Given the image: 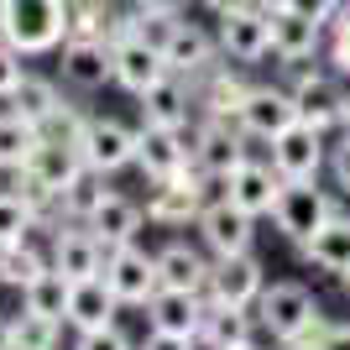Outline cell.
I'll use <instances>...</instances> for the list:
<instances>
[{"instance_id":"cb8c5ba5","label":"cell","mask_w":350,"mask_h":350,"mask_svg":"<svg viewBox=\"0 0 350 350\" xmlns=\"http://www.w3.org/2000/svg\"><path fill=\"white\" fill-rule=\"evenodd\" d=\"M256 314L241 304H215L209 298L204 308V329H199V345L204 350H235V345H246V340H256Z\"/></svg>"},{"instance_id":"5b68a950","label":"cell","mask_w":350,"mask_h":350,"mask_svg":"<svg viewBox=\"0 0 350 350\" xmlns=\"http://www.w3.org/2000/svg\"><path fill=\"white\" fill-rule=\"evenodd\" d=\"M219 21V53L230 63H262L267 53H272V16L256 5V0H241V5H230L225 16H215Z\"/></svg>"},{"instance_id":"f907efd6","label":"cell","mask_w":350,"mask_h":350,"mask_svg":"<svg viewBox=\"0 0 350 350\" xmlns=\"http://www.w3.org/2000/svg\"><path fill=\"white\" fill-rule=\"evenodd\" d=\"M262 11H282V5H293V0H256Z\"/></svg>"},{"instance_id":"ee69618b","label":"cell","mask_w":350,"mask_h":350,"mask_svg":"<svg viewBox=\"0 0 350 350\" xmlns=\"http://www.w3.org/2000/svg\"><path fill=\"white\" fill-rule=\"evenodd\" d=\"M142 16H183L189 11V0H131Z\"/></svg>"},{"instance_id":"8992f818","label":"cell","mask_w":350,"mask_h":350,"mask_svg":"<svg viewBox=\"0 0 350 350\" xmlns=\"http://www.w3.org/2000/svg\"><path fill=\"white\" fill-rule=\"evenodd\" d=\"M329 215H335V204H329V193H324L314 178H298V183L282 178V193H278V204H272V219H278V230L288 235V241L304 246Z\"/></svg>"},{"instance_id":"e0dca14e","label":"cell","mask_w":350,"mask_h":350,"mask_svg":"<svg viewBox=\"0 0 350 350\" xmlns=\"http://www.w3.org/2000/svg\"><path fill=\"white\" fill-rule=\"evenodd\" d=\"M267 16H272V58H282V63H308V58L324 47V37H329V27H324V21H314V16H304V11H293V5L267 11Z\"/></svg>"},{"instance_id":"f35d334b","label":"cell","mask_w":350,"mask_h":350,"mask_svg":"<svg viewBox=\"0 0 350 350\" xmlns=\"http://www.w3.org/2000/svg\"><path fill=\"white\" fill-rule=\"evenodd\" d=\"M324 47H329V63H335L340 73H350V0L335 11V21H329V37H324Z\"/></svg>"},{"instance_id":"f1b7e54d","label":"cell","mask_w":350,"mask_h":350,"mask_svg":"<svg viewBox=\"0 0 350 350\" xmlns=\"http://www.w3.org/2000/svg\"><path fill=\"white\" fill-rule=\"evenodd\" d=\"M157 272H162V288H189V293L209 288V262L193 246H183V241L157 251Z\"/></svg>"},{"instance_id":"bcb514c9","label":"cell","mask_w":350,"mask_h":350,"mask_svg":"<svg viewBox=\"0 0 350 350\" xmlns=\"http://www.w3.org/2000/svg\"><path fill=\"white\" fill-rule=\"evenodd\" d=\"M319 345L324 350H350V324H329V329L319 335Z\"/></svg>"},{"instance_id":"ac0fdd59","label":"cell","mask_w":350,"mask_h":350,"mask_svg":"<svg viewBox=\"0 0 350 350\" xmlns=\"http://www.w3.org/2000/svg\"><path fill=\"white\" fill-rule=\"evenodd\" d=\"M204 308H209L204 293L157 288V293H152V304H146V324H152V329H167V335L199 340V329H204Z\"/></svg>"},{"instance_id":"484cf974","label":"cell","mask_w":350,"mask_h":350,"mask_svg":"<svg viewBox=\"0 0 350 350\" xmlns=\"http://www.w3.org/2000/svg\"><path fill=\"white\" fill-rule=\"evenodd\" d=\"M304 256L319 272H335V278H345L350 272V215H329L319 225V230L304 241Z\"/></svg>"},{"instance_id":"52a82bcc","label":"cell","mask_w":350,"mask_h":350,"mask_svg":"<svg viewBox=\"0 0 350 350\" xmlns=\"http://www.w3.org/2000/svg\"><path fill=\"white\" fill-rule=\"evenodd\" d=\"M105 282H110V293H116L120 304L146 308V304H152V293L162 288L157 256H152V251H142L136 241H131V246H116L110 256H105Z\"/></svg>"},{"instance_id":"d6a6232c","label":"cell","mask_w":350,"mask_h":350,"mask_svg":"<svg viewBox=\"0 0 350 350\" xmlns=\"http://www.w3.org/2000/svg\"><path fill=\"white\" fill-rule=\"evenodd\" d=\"M47 267H53V262H47L31 241H21V246H0V282H5V288H21V293H27Z\"/></svg>"},{"instance_id":"ba28073f","label":"cell","mask_w":350,"mask_h":350,"mask_svg":"<svg viewBox=\"0 0 350 350\" xmlns=\"http://www.w3.org/2000/svg\"><path fill=\"white\" fill-rule=\"evenodd\" d=\"M79 157L94 173H120V167L136 162V131L110 116H89L84 131H79Z\"/></svg>"},{"instance_id":"1f68e13d","label":"cell","mask_w":350,"mask_h":350,"mask_svg":"<svg viewBox=\"0 0 350 350\" xmlns=\"http://www.w3.org/2000/svg\"><path fill=\"white\" fill-rule=\"evenodd\" d=\"M68 293H73V282L63 278L58 267H47L42 278L31 282L27 293H21V308H31V314H42V319H68Z\"/></svg>"},{"instance_id":"83f0119b","label":"cell","mask_w":350,"mask_h":350,"mask_svg":"<svg viewBox=\"0 0 350 350\" xmlns=\"http://www.w3.org/2000/svg\"><path fill=\"white\" fill-rule=\"evenodd\" d=\"M79 167H84V157H79V146H63V142H42L37 136V146H31L27 157V173L37 178V183H47L53 193H63L79 178Z\"/></svg>"},{"instance_id":"d6986e66","label":"cell","mask_w":350,"mask_h":350,"mask_svg":"<svg viewBox=\"0 0 350 350\" xmlns=\"http://www.w3.org/2000/svg\"><path fill=\"white\" fill-rule=\"evenodd\" d=\"M251 84L230 63H209L204 73H193V105L204 110V116H219V120H235L241 116V105H246Z\"/></svg>"},{"instance_id":"7bdbcfd3","label":"cell","mask_w":350,"mask_h":350,"mask_svg":"<svg viewBox=\"0 0 350 350\" xmlns=\"http://www.w3.org/2000/svg\"><path fill=\"white\" fill-rule=\"evenodd\" d=\"M193 345H199V340H189V335H167V329H152L142 350H193Z\"/></svg>"},{"instance_id":"7dc6e473","label":"cell","mask_w":350,"mask_h":350,"mask_svg":"<svg viewBox=\"0 0 350 350\" xmlns=\"http://www.w3.org/2000/svg\"><path fill=\"white\" fill-rule=\"evenodd\" d=\"M282 350H324L319 335H298V340H282Z\"/></svg>"},{"instance_id":"44dd1931","label":"cell","mask_w":350,"mask_h":350,"mask_svg":"<svg viewBox=\"0 0 350 350\" xmlns=\"http://www.w3.org/2000/svg\"><path fill=\"white\" fill-rule=\"evenodd\" d=\"M110 47H116V84L126 89V94H146L162 73H173L167 58H162V47L142 42L136 31H131V37H120V42H110Z\"/></svg>"},{"instance_id":"4316f807","label":"cell","mask_w":350,"mask_h":350,"mask_svg":"<svg viewBox=\"0 0 350 350\" xmlns=\"http://www.w3.org/2000/svg\"><path fill=\"white\" fill-rule=\"evenodd\" d=\"M142 215H146V209L131 204L126 193H110V199H105V204L84 219V225L105 241V251H116V246H131V241H136V230H142Z\"/></svg>"},{"instance_id":"4dcf8cb0","label":"cell","mask_w":350,"mask_h":350,"mask_svg":"<svg viewBox=\"0 0 350 350\" xmlns=\"http://www.w3.org/2000/svg\"><path fill=\"white\" fill-rule=\"evenodd\" d=\"M105 178L110 173H94V167H79V178H73L68 189L58 193V204H63V219H73V225H84L94 209L110 199V189H105Z\"/></svg>"},{"instance_id":"8d00e7d4","label":"cell","mask_w":350,"mask_h":350,"mask_svg":"<svg viewBox=\"0 0 350 350\" xmlns=\"http://www.w3.org/2000/svg\"><path fill=\"white\" fill-rule=\"evenodd\" d=\"M116 5L110 0H68V37H105Z\"/></svg>"},{"instance_id":"5bb4252c","label":"cell","mask_w":350,"mask_h":350,"mask_svg":"<svg viewBox=\"0 0 350 350\" xmlns=\"http://www.w3.org/2000/svg\"><path fill=\"white\" fill-rule=\"evenodd\" d=\"M199 235L215 256H235V251H251L256 241V215H246L241 204L230 199H209L204 215H199Z\"/></svg>"},{"instance_id":"db71d44e","label":"cell","mask_w":350,"mask_h":350,"mask_svg":"<svg viewBox=\"0 0 350 350\" xmlns=\"http://www.w3.org/2000/svg\"><path fill=\"white\" fill-rule=\"evenodd\" d=\"M340 282H345V288H350V272H345V278H340Z\"/></svg>"},{"instance_id":"e575fe53","label":"cell","mask_w":350,"mask_h":350,"mask_svg":"<svg viewBox=\"0 0 350 350\" xmlns=\"http://www.w3.org/2000/svg\"><path fill=\"white\" fill-rule=\"evenodd\" d=\"M58 319H42V314H31L21 308V319H11V335H16V350H58Z\"/></svg>"},{"instance_id":"c3c4849f","label":"cell","mask_w":350,"mask_h":350,"mask_svg":"<svg viewBox=\"0 0 350 350\" xmlns=\"http://www.w3.org/2000/svg\"><path fill=\"white\" fill-rule=\"evenodd\" d=\"M199 5H204L209 16H225V11H230V5H241V0H199Z\"/></svg>"},{"instance_id":"7a4b0ae2","label":"cell","mask_w":350,"mask_h":350,"mask_svg":"<svg viewBox=\"0 0 350 350\" xmlns=\"http://www.w3.org/2000/svg\"><path fill=\"white\" fill-rule=\"evenodd\" d=\"M256 324H262L278 345L282 340H298V335H324V329H329L319 304H314V293H308L304 282H272V288L256 298Z\"/></svg>"},{"instance_id":"681fc988","label":"cell","mask_w":350,"mask_h":350,"mask_svg":"<svg viewBox=\"0 0 350 350\" xmlns=\"http://www.w3.org/2000/svg\"><path fill=\"white\" fill-rule=\"evenodd\" d=\"M0 350H16V335H11V319L0 314Z\"/></svg>"},{"instance_id":"6da1fadb","label":"cell","mask_w":350,"mask_h":350,"mask_svg":"<svg viewBox=\"0 0 350 350\" xmlns=\"http://www.w3.org/2000/svg\"><path fill=\"white\" fill-rule=\"evenodd\" d=\"M0 37L21 53H53L68 42V0H0Z\"/></svg>"},{"instance_id":"ab89813d","label":"cell","mask_w":350,"mask_h":350,"mask_svg":"<svg viewBox=\"0 0 350 350\" xmlns=\"http://www.w3.org/2000/svg\"><path fill=\"white\" fill-rule=\"evenodd\" d=\"M27 79V68H21V53H16L5 37H0V100H11V89Z\"/></svg>"},{"instance_id":"603a6c76","label":"cell","mask_w":350,"mask_h":350,"mask_svg":"<svg viewBox=\"0 0 350 350\" xmlns=\"http://www.w3.org/2000/svg\"><path fill=\"white\" fill-rule=\"evenodd\" d=\"M142 100V120L146 126H183L193 110V84L183 79V73H162L157 84L146 89V94H136Z\"/></svg>"},{"instance_id":"74e56055","label":"cell","mask_w":350,"mask_h":350,"mask_svg":"<svg viewBox=\"0 0 350 350\" xmlns=\"http://www.w3.org/2000/svg\"><path fill=\"white\" fill-rule=\"evenodd\" d=\"M84 120H89V116H79L73 105H58V110H53V116H47L42 126H37V136H42V142H63V146H79V131H84Z\"/></svg>"},{"instance_id":"3957f363","label":"cell","mask_w":350,"mask_h":350,"mask_svg":"<svg viewBox=\"0 0 350 350\" xmlns=\"http://www.w3.org/2000/svg\"><path fill=\"white\" fill-rule=\"evenodd\" d=\"M193 152H199V126H146L136 131V167H142L146 178H173L183 173L193 162Z\"/></svg>"},{"instance_id":"f5cc1de1","label":"cell","mask_w":350,"mask_h":350,"mask_svg":"<svg viewBox=\"0 0 350 350\" xmlns=\"http://www.w3.org/2000/svg\"><path fill=\"white\" fill-rule=\"evenodd\" d=\"M235 350H262V345H256V340H246V345H235Z\"/></svg>"},{"instance_id":"30bf717a","label":"cell","mask_w":350,"mask_h":350,"mask_svg":"<svg viewBox=\"0 0 350 350\" xmlns=\"http://www.w3.org/2000/svg\"><path fill=\"white\" fill-rule=\"evenodd\" d=\"M193 162H199V173L215 178V183H225V178L246 162V131H241V120H219V116H204V126H199V152H193Z\"/></svg>"},{"instance_id":"277c9868","label":"cell","mask_w":350,"mask_h":350,"mask_svg":"<svg viewBox=\"0 0 350 350\" xmlns=\"http://www.w3.org/2000/svg\"><path fill=\"white\" fill-rule=\"evenodd\" d=\"M204 173H199V162H189L183 173L173 178H152V193H146V219L152 225H199V215H204Z\"/></svg>"},{"instance_id":"f546056e","label":"cell","mask_w":350,"mask_h":350,"mask_svg":"<svg viewBox=\"0 0 350 350\" xmlns=\"http://www.w3.org/2000/svg\"><path fill=\"white\" fill-rule=\"evenodd\" d=\"M5 105H11V116H21L27 126H42V120L63 105V94H58V84H53V79H37V73H27V79L11 89V100H5Z\"/></svg>"},{"instance_id":"816d5d0a","label":"cell","mask_w":350,"mask_h":350,"mask_svg":"<svg viewBox=\"0 0 350 350\" xmlns=\"http://www.w3.org/2000/svg\"><path fill=\"white\" fill-rule=\"evenodd\" d=\"M340 131L350 136V94H345V116H340Z\"/></svg>"},{"instance_id":"7402d4cb","label":"cell","mask_w":350,"mask_h":350,"mask_svg":"<svg viewBox=\"0 0 350 350\" xmlns=\"http://www.w3.org/2000/svg\"><path fill=\"white\" fill-rule=\"evenodd\" d=\"M215 53H219V37H215V31H204L199 21H178L173 37L162 42V58H167V68L183 73V79L204 73L209 63H215Z\"/></svg>"},{"instance_id":"836d02e7","label":"cell","mask_w":350,"mask_h":350,"mask_svg":"<svg viewBox=\"0 0 350 350\" xmlns=\"http://www.w3.org/2000/svg\"><path fill=\"white\" fill-rule=\"evenodd\" d=\"M31 146H37V126H27L21 116H0V167H27Z\"/></svg>"},{"instance_id":"ffe728a7","label":"cell","mask_w":350,"mask_h":350,"mask_svg":"<svg viewBox=\"0 0 350 350\" xmlns=\"http://www.w3.org/2000/svg\"><path fill=\"white\" fill-rule=\"evenodd\" d=\"M278 193H282V173L272 167V162H251L246 157L230 178H225V199L241 204L246 215H272Z\"/></svg>"},{"instance_id":"d590c367","label":"cell","mask_w":350,"mask_h":350,"mask_svg":"<svg viewBox=\"0 0 350 350\" xmlns=\"http://www.w3.org/2000/svg\"><path fill=\"white\" fill-rule=\"evenodd\" d=\"M37 230V215L27 209L21 193H0V246H21Z\"/></svg>"},{"instance_id":"60d3db41","label":"cell","mask_w":350,"mask_h":350,"mask_svg":"<svg viewBox=\"0 0 350 350\" xmlns=\"http://www.w3.org/2000/svg\"><path fill=\"white\" fill-rule=\"evenodd\" d=\"M73 350H131V340L120 335L116 324H105V329H84L73 340Z\"/></svg>"},{"instance_id":"4fadbf2b","label":"cell","mask_w":350,"mask_h":350,"mask_svg":"<svg viewBox=\"0 0 350 350\" xmlns=\"http://www.w3.org/2000/svg\"><path fill=\"white\" fill-rule=\"evenodd\" d=\"M272 167H278L288 183L319 178V167H324V131L308 126V120H293L282 136H272Z\"/></svg>"},{"instance_id":"8fae6325","label":"cell","mask_w":350,"mask_h":350,"mask_svg":"<svg viewBox=\"0 0 350 350\" xmlns=\"http://www.w3.org/2000/svg\"><path fill=\"white\" fill-rule=\"evenodd\" d=\"M63 84L84 89V94L116 84V47L105 37H68L63 42Z\"/></svg>"},{"instance_id":"2e32d148","label":"cell","mask_w":350,"mask_h":350,"mask_svg":"<svg viewBox=\"0 0 350 350\" xmlns=\"http://www.w3.org/2000/svg\"><path fill=\"white\" fill-rule=\"evenodd\" d=\"M105 241L89 225H79V230H53V256L47 262L58 267L68 282H84V278H105Z\"/></svg>"},{"instance_id":"d4e9b609","label":"cell","mask_w":350,"mask_h":350,"mask_svg":"<svg viewBox=\"0 0 350 350\" xmlns=\"http://www.w3.org/2000/svg\"><path fill=\"white\" fill-rule=\"evenodd\" d=\"M116 308H120V298L110 293V282L84 278V282H73V293H68V319L63 324H73L79 335L84 329H105V324H116Z\"/></svg>"},{"instance_id":"f6af8a7d","label":"cell","mask_w":350,"mask_h":350,"mask_svg":"<svg viewBox=\"0 0 350 350\" xmlns=\"http://www.w3.org/2000/svg\"><path fill=\"white\" fill-rule=\"evenodd\" d=\"M329 167H335V183H340V189L350 193V136H345V142L335 146V157H329Z\"/></svg>"},{"instance_id":"9c48e42d","label":"cell","mask_w":350,"mask_h":350,"mask_svg":"<svg viewBox=\"0 0 350 350\" xmlns=\"http://www.w3.org/2000/svg\"><path fill=\"white\" fill-rule=\"evenodd\" d=\"M267 293V278H262V262L251 251H235V256H215L209 262V288L204 298L215 304H241V308H256V298Z\"/></svg>"},{"instance_id":"9a60e30c","label":"cell","mask_w":350,"mask_h":350,"mask_svg":"<svg viewBox=\"0 0 350 350\" xmlns=\"http://www.w3.org/2000/svg\"><path fill=\"white\" fill-rule=\"evenodd\" d=\"M293 105H298V120L329 131V126H340V116H345V89H340L335 73L304 68L298 79H293Z\"/></svg>"},{"instance_id":"7c38bea8","label":"cell","mask_w":350,"mask_h":350,"mask_svg":"<svg viewBox=\"0 0 350 350\" xmlns=\"http://www.w3.org/2000/svg\"><path fill=\"white\" fill-rule=\"evenodd\" d=\"M241 131L256 136V142H272L282 136L298 120V105H293V89H278V84H251L246 105H241Z\"/></svg>"},{"instance_id":"b9f144b4","label":"cell","mask_w":350,"mask_h":350,"mask_svg":"<svg viewBox=\"0 0 350 350\" xmlns=\"http://www.w3.org/2000/svg\"><path fill=\"white\" fill-rule=\"evenodd\" d=\"M340 5H345V0H293V11L314 16V21H324V27L335 21V11H340Z\"/></svg>"}]
</instances>
